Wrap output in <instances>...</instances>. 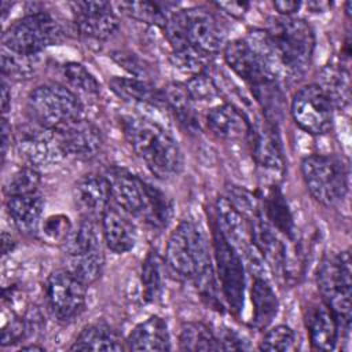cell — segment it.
I'll list each match as a JSON object with an SVG mask.
<instances>
[{
	"instance_id": "1",
	"label": "cell",
	"mask_w": 352,
	"mask_h": 352,
	"mask_svg": "<svg viewBox=\"0 0 352 352\" xmlns=\"http://www.w3.org/2000/svg\"><path fill=\"white\" fill-rule=\"evenodd\" d=\"M104 176L116 206L129 216L142 219L153 228L168 227L173 216V205L165 192L125 168L110 166Z\"/></svg>"
},
{
	"instance_id": "2",
	"label": "cell",
	"mask_w": 352,
	"mask_h": 352,
	"mask_svg": "<svg viewBox=\"0 0 352 352\" xmlns=\"http://www.w3.org/2000/svg\"><path fill=\"white\" fill-rule=\"evenodd\" d=\"M120 125L129 146L151 175L168 180L182 172V150L175 138L161 125L138 116H122Z\"/></svg>"
},
{
	"instance_id": "3",
	"label": "cell",
	"mask_w": 352,
	"mask_h": 352,
	"mask_svg": "<svg viewBox=\"0 0 352 352\" xmlns=\"http://www.w3.org/2000/svg\"><path fill=\"white\" fill-rule=\"evenodd\" d=\"M162 29L172 51L192 47L216 55L226 45L223 23L204 7L175 11Z\"/></svg>"
},
{
	"instance_id": "4",
	"label": "cell",
	"mask_w": 352,
	"mask_h": 352,
	"mask_svg": "<svg viewBox=\"0 0 352 352\" xmlns=\"http://www.w3.org/2000/svg\"><path fill=\"white\" fill-rule=\"evenodd\" d=\"M165 263L179 278L192 282L213 270L208 239L194 221H180L170 232Z\"/></svg>"
},
{
	"instance_id": "5",
	"label": "cell",
	"mask_w": 352,
	"mask_h": 352,
	"mask_svg": "<svg viewBox=\"0 0 352 352\" xmlns=\"http://www.w3.org/2000/svg\"><path fill=\"white\" fill-rule=\"evenodd\" d=\"M267 33L282 69L292 74H302L309 67L315 34L308 22L294 16H279L271 21Z\"/></svg>"
},
{
	"instance_id": "6",
	"label": "cell",
	"mask_w": 352,
	"mask_h": 352,
	"mask_svg": "<svg viewBox=\"0 0 352 352\" xmlns=\"http://www.w3.org/2000/svg\"><path fill=\"white\" fill-rule=\"evenodd\" d=\"M26 109L32 122L52 131L84 117V107L77 94L56 82L36 87L28 95Z\"/></svg>"
},
{
	"instance_id": "7",
	"label": "cell",
	"mask_w": 352,
	"mask_h": 352,
	"mask_svg": "<svg viewBox=\"0 0 352 352\" xmlns=\"http://www.w3.org/2000/svg\"><path fill=\"white\" fill-rule=\"evenodd\" d=\"M322 301L331 309L341 330L348 331L352 315V279L349 250L323 257L316 272Z\"/></svg>"
},
{
	"instance_id": "8",
	"label": "cell",
	"mask_w": 352,
	"mask_h": 352,
	"mask_svg": "<svg viewBox=\"0 0 352 352\" xmlns=\"http://www.w3.org/2000/svg\"><path fill=\"white\" fill-rule=\"evenodd\" d=\"M301 175L311 197L323 206L338 205L348 192V168L331 154H312L302 160Z\"/></svg>"
},
{
	"instance_id": "9",
	"label": "cell",
	"mask_w": 352,
	"mask_h": 352,
	"mask_svg": "<svg viewBox=\"0 0 352 352\" xmlns=\"http://www.w3.org/2000/svg\"><path fill=\"white\" fill-rule=\"evenodd\" d=\"M62 26L48 12L36 11L12 22L3 33V48L29 56L40 55L62 40Z\"/></svg>"
},
{
	"instance_id": "10",
	"label": "cell",
	"mask_w": 352,
	"mask_h": 352,
	"mask_svg": "<svg viewBox=\"0 0 352 352\" xmlns=\"http://www.w3.org/2000/svg\"><path fill=\"white\" fill-rule=\"evenodd\" d=\"M213 256L223 298L230 311L238 316L245 302V267L239 252L226 241L216 226L213 227Z\"/></svg>"
},
{
	"instance_id": "11",
	"label": "cell",
	"mask_w": 352,
	"mask_h": 352,
	"mask_svg": "<svg viewBox=\"0 0 352 352\" xmlns=\"http://www.w3.org/2000/svg\"><path fill=\"white\" fill-rule=\"evenodd\" d=\"M333 111L331 102L316 84L300 88L290 103V113L296 125L315 136L324 135L331 129Z\"/></svg>"
},
{
	"instance_id": "12",
	"label": "cell",
	"mask_w": 352,
	"mask_h": 352,
	"mask_svg": "<svg viewBox=\"0 0 352 352\" xmlns=\"http://www.w3.org/2000/svg\"><path fill=\"white\" fill-rule=\"evenodd\" d=\"M45 300L54 318L70 322L85 308L87 285L67 270H56L45 280Z\"/></svg>"
},
{
	"instance_id": "13",
	"label": "cell",
	"mask_w": 352,
	"mask_h": 352,
	"mask_svg": "<svg viewBox=\"0 0 352 352\" xmlns=\"http://www.w3.org/2000/svg\"><path fill=\"white\" fill-rule=\"evenodd\" d=\"M14 143L18 154L36 169L55 165L65 157L55 131L36 122L18 126Z\"/></svg>"
},
{
	"instance_id": "14",
	"label": "cell",
	"mask_w": 352,
	"mask_h": 352,
	"mask_svg": "<svg viewBox=\"0 0 352 352\" xmlns=\"http://www.w3.org/2000/svg\"><path fill=\"white\" fill-rule=\"evenodd\" d=\"M70 8L78 32L88 38L107 40L120 26L118 16L109 1H73Z\"/></svg>"
},
{
	"instance_id": "15",
	"label": "cell",
	"mask_w": 352,
	"mask_h": 352,
	"mask_svg": "<svg viewBox=\"0 0 352 352\" xmlns=\"http://www.w3.org/2000/svg\"><path fill=\"white\" fill-rule=\"evenodd\" d=\"M65 157L88 161L95 158L103 147L100 129L84 117L55 131Z\"/></svg>"
},
{
	"instance_id": "16",
	"label": "cell",
	"mask_w": 352,
	"mask_h": 352,
	"mask_svg": "<svg viewBox=\"0 0 352 352\" xmlns=\"http://www.w3.org/2000/svg\"><path fill=\"white\" fill-rule=\"evenodd\" d=\"M111 191L104 175L87 173L73 187V202L82 219L99 220L111 205Z\"/></svg>"
},
{
	"instance_id": "17",
	"label": "cell",
	"mask_w": 352,
	"mask_h": 352,
	"mask_svg": "<svg viewBox=\"0 0 352 352\" xmlns=\"http://www.w3.org/2000/svg\"><path fill=\"white\" fill-rule=\"evenodd\" d=\"M216 228L234 246L239 254H250L254 246L250 239L249 224L246 217L231 204L227 197H220L216 201Z\"/></svg>"
},
{
	"instance_id": "18",
	"label": "cell",
	"mask_w": 352,
	"mask_h": 352,
	"mask_svg": "<svg viewBox=\"0 0 352 352\" xmlns=\"http://www.w3.org/2000/svg\"><path fill=\"white\" fill-rule=\"evenodd\" d=\"M305 326L314 349L333 351L338 341L340 324L323 301L311 302L305 311Z\"/></svg>"
},
{
	"instance_id": "19",
	"label": "cell",
	"mask_w": 352,
	"mask_h": 352,
	"mask_svg": "<svg viewBox=\"0 0 352 352\" xmlns=\"http://www.w3.org/2000/svg\"><path fill=\"white\" fill-rule=\"evenodd\" d=\"M100 226L103 242L111 252L124 254L133 249L136 243V228L129 214L122 209L110 205L100 219Z\"/></svg>"
},
{
	"instance_id": "20",
	"label": "cell",
	"mask_w": 352,
	"mask_h": 352,
	"mask_svg": "<svg viewBox=\"0 0 352 352\" xmlns=\"http://www.w3.org/2000/svg\"><path fill=\"white\" fill-rule=\"evenodd\" d=\"M208 129L219 139L235 142L248 139L250 122L235 106L223 103L210 109L206 114Z\"/></svg>"
},
{
	"instance_id": "21",
	"label": "cell",
	"mask_w": 352,
	"mask_h": 352,
	"mask_svg": "<svg viewBox=\"0 0 352 352\" xmlns=\"http://www.w3.org/2000/svg\"><path fill=\"white\" fill-rule=\"evenodd\" d=\"M6 209L8 217L18 231L25 235H34L41 226L44 201L40 194H26L7 198Z\"/></svg>"
},
{
	"instance_id": "22",
	"label": "cell",
	"mask_w": 352,
	"mask_h": 352,
	"mask_svg": "<svg viewBox=\"0 0 352 352\" xmlns=\"http://www.w3.org/2000/svg\"><path fill=\"white\" fill-rule=\"evenodd\" d=\"M125 348L129 351H169L170 336L166 322L157 315L143 320L126 337Z\"/></svg>"
},
{
	"instance_id": "23",
	"label": "cell",
	"mask_w": 352,
	"mask_h": 352,
	"mask_svg": "<svg viewBox=\"0 0 352 352\" xmlns=\"http://www.w3.org/2000/svg\"><path fill=\"white\" fill-rule=\"evenodd\" d=\"M252 154L258 165L274 172L283 170V157L279 142L274 135V129L267 124H250L248 139Z\"/></svg>"
},
{
	"instance_id": "24",
	"label": "cell",
	"mask_w": 352,
	"mask_h": 352,
	"mask_svg": "<svg viewBox=\"0 0 352 352\" xmlns=\"http://www.w3.org/2000/svg\"><path fill=\"white\" fill-rule=\"evenodd\" d=\"M260 209L264 219L285 238L296 239V226L286 197L278 186H271L260 199Z\"/></svg>"
},
{
	"instance_id": "25",
	"label": "cell",
	"mask_w": 352,
	"mask_h": 352,
	"mask_svg": "<svg viewBox=\"0 0 352 352\" xmlns=\"http://www.w3.org/2000/svg\"><path fill=\"white\" fill-rule=\"evenodd\" d=\"M125 341L107 323L95 322L87 324L74 340L70 351H122Z\"/></svg>"
},
{
	"instance_id": "26",
	"label": "cell",
	"mask_w": 352,
	"mask_h": 352,
	"mask_svg": "<svg viewBox=\"0 0 352 352\" xmlns=\"http://www.w3.org/2000/svg\"><path fill=\"white\" fill-rule=\"evenodd\" d=\"M250 300L253 305V326L258 330L265 329L275 319L279 309L278 297L265 276L253 275Z\"/></svg>"
},
{
	"instance_id": "27",
	"label": "cell",
	"mask_w": 352,
	"mask_h": 352,
	"mask_svg": "<svg viewBox=\"0 0 352 352\" xmlns=\"http://www.w3.org/2000/svg\"><path fill=\"white\" fill-rule=\"evenodd\" d=\"M316 85L326 94L334 109H345L351 100L349 70L342 65H327L318 76Z\"/></svg>"
},
{
	"instance_id": "28",
	"label": "cell",
	"mask_w": 352,
	"mask_h": 352,
	"mask_svg": "<svg viewBox=\"0 0 352 352\" xmlns=\"http://www.w3.org/2000/svg\"><path fill=\"white\" fill-rule=\"evenodd\" d=\"M109 85L117 96L126 102L144 103L151 106L165 104L162 91L136 77H114L109 81Z\"/></svg>"
},
{
	"instance_id": "29",
	"label": "cell",
	"mask_w": 352,
	"mask_h": 352,
	"mask_svg": "<svg viewBox=\"0 0 352 352\" xmlns=\"http://www.w3.org/2000/svg\"><path fill=\"white\" fill-rule=\"evenodd\" d=\"M116 6L132 19L160 28L165 26L176 7L169 1H120Z\"/></svg>"
},
{
	"instance_id": "30",
	"label": "cell",
	"mask_w": 352,
	"mask_h": 352,
	"mask_svg": "<svg viewBox=\"0 0 352 352\" xmlns=\"http://www.w3.org/2000/svg\"><path fill=\"white\" fill-rule=\"evenodd\" d=\"M165 104L175 113V117L179 122L192 132L199 126L198 116L195 111V103L190 98L184 84H170L164 91Z\"/></svg>"
},
{
	"instance_id": "31",
	"label": "cell",
	"mask_w": 352,
	"mask_h": 352,
	"mask_svg": "<svg viewBox=\"0 0 352 352\" xmlns=\"http://www.w3.org/2000/svg\"><path fill=\"white\" fill-rule=\"evenodd\" d=\"M104 267V253L103 249H95L78 254L66 256V267L72 275H74L84 285L89 286L96 282Z\"/></svg>"
},
{
	"instance_id": "32",
	"label": "cell",
	"mask_w": 352,
	"mask_h": 352,
	"mask_svg": "<svg viewBox=\"0 0 352 352\" xmlns=\"http://www.w3.org/2000/svg\"><path fill=\"white\" fill-rule=\"evenodd\" d=\"M140 282L143 296L148 302L161 298L165 287V264L155 250H150L142 263Z\"/></svg>"
},
{
	"instance_id": "33",
	"label": "cell",
	"mask_w": 352,
	"mask_h": 352,
	"mask_svg": "<svg viewBox=\"0 0 352 352\" xmlns=\"http://www.w3.org/2000/svg\"><path fill=\"white\" fill-rule=\"evenodd\" d=\"M179 348L182 351H221L217 336L201 322L184 323L179 333Z\"/></svg>"
},
{
	"instance_id": "34",
	"label": "cell",
	"mask_w": 352,
	"mask_h": 352,
	"mask_svg": "<svg viewBox=\"0 0 352 352\" xmlns=\"http://www.w3.org/2000/svg\"><path fill=\"white\" fill-rule=\"evenodd\" d=\"M62 74L66 80V84L74 91L89 96L99 95L100 84L84 65L77 62L65 63L62 66Z\"/></svg>"
},
{
	"instance_id": "35",
	"label": "cell",
	"mask_w": 352,
	"mask_h": 352,
	"mask_svg": "<svg viewBox=\"0 0 352 352\" xmlns=\"http://www.w3.org/2000/svg\"><path fill=\"white\" fill-rule=\"evenodd\" d=\"M40 186V173L38 169L25 165L18 168L12 175L7 179L4 184V194L7 198L16 195H26L37 192Z\"/></svg>"
},
{
	"instance_id": "36",
	"label": "cell",
	"mask_w": 352,
	"mask_h": 352,
	"mask_svg": "<svg viewBox=\"0 0 352 352\" xmlns=\"http://www.w3.org/2000/svg\"><path fill=\"white\" fill-rule=\"evenodd\" d=\"M38 55L29 56L16 54L3 48L1 52V72L10 78H28L38 67Z\"/></svg>"
},
{
	"instance_id": "37",
	"label": "cell",
	"mask_w": 352,
	"mask_h": 352,
	"mask_svg": "<svg viewBox=\"0 0 352 352\" xmlns=\"http://www.w3.org/2000/svg\"><path fill=\"white\" fill-rule=\"evenodd\" d=\"M214 55H210L205 51L187 47L179 51H172V62L173 65L184 72L190 73L191 76L205 73V69L210 65Z\"/></svg>"
},
{
	"instance_id": "38",
	"label": "cell",
	"mask_w": 352,
	"mask_h": 352,
	"mask_svg": "<svg viewBox=\"0 0 352 352\" xmlns=\"http://www.w3.org/2000/svg\"><path fill=\"white\" fill-rule=\"evenodd\" d=\"M296 346V334L286 324H278L268 330L263 340L260 341V351H274V352H287L293 351Z\"/></svg>"
},
{
	"instance_id": "39",
	"label": "cell",
	"mask_w": 352,
	"mask_h": 352,
	"mask_svg": "<svg viewBox=\"0 0 352 352\" xmlns=\"http://www.w3.org/2000/svg\"><path fill=\"white\" fill-rule=\"evenodd\" d=\"M184 87L190 95V98L194 100V103L199 102H212L217 98L219 89L214 81L210 78V76L205 73H199L195 76H191L186 82Z\"/></svg>"
},
{
	"instance_id": "40",
	"label": "cell",
	"mask_w": 352,
	"mask_h": 352,
	"mask_svg": "<svg viewBox=\"0 0 352 352\" xmlns=\"http://www.w3.org/2000/svg\"><path fill=\"white\" fill-rule=\"evenodd\" d=\"M73 226L67 216L65 214H52L41 221L40 231L43 236L54 243H63L69 234L72 232Z\"/></svg>"
},
{
	"instance_id": "41",
	"label": "cell",
	"mask_w": 352,
	"mask_h": 352,
	"mask_svg": "<svg viewBox=\"0 0 352 352\" xmlns=\"http://www.w3.org/2000/svg\"><path fill=\"white\" fill-rule=\"evenodd\" d=\"M217 340L220 342L221 351H243L249 348L248 342L231 329L221 330L217 336Z\"/></svg>"
},
{
	"instance_id": "42",
	"label": "cell",
	"mask_w": 352,
	"mask_h": 352,
	"mask_svg": "<svg viewBox=\"0 0 352 352\" xmlns=\"http://www.w3.org/2000/svg\"><path fill=\"white\" fill-rule=\"evenodd\" d=\"M214 4L217 8L226 11L232 16H242L249 8V4L246 1H219Z\"/></svg>"
},
{
	"instance_id": "43",
	"label": "cell",
	"mask_w": 352,
	"mask_h": 352,
	"mask_svg": "<svg viewBox=\"0 0 352 352\" xmlns=\"http://www.w3.org/2000/svg\"><path fill=\"white\" fill-rule=\"evenodd\" d=\"M300 7V1H274V8L280 14V16H293Z\"/></svg>"
},
{
	"instance_id": "44",
	"label": "cell",
	"mask_w": 352,
	"mask_h": 352,
	"mask_svg": "<svg viewBox=\"0 0 352 352\" xmlns=\"http://www.w3.org/2000/svg\"><path fill=\"white\" fill-rule=\"evenodd\" d=\"M11 104V89L8 88V84L6 81V78H3L1 82V109H3V114L6 116L8 109Z\"/></svg>"
},
{
	"instance_id": "45",
	"label": "cell",
	"mask_w": 352,
	"mask_h": 352,
	"mask_svg": "<svg viewBox=\"0 0 352 352\" xmlns=\"http://www.w3.org/2000/svg\"><path fill=\"white\" fill-rule=\"evenodd\" d=\"M15 248V241L14 238L7 234L6 231H3L1 234V253L3 256H7L8 253H11V250Z\"/></svg>"
},
{
	"instance_id": "46",
	"label": "cell",
	"mask_w": 352,
	"mask_h": 352,
	"mask_svg": "<svg viewBox=\"0 0 352 352\" xmlns=\"http://www.w3.org/2000/svg\"><path fill=\"white\" fill-rule=\"evenodd\" d=\"M331 4L327 1H308L307 8L311 10L312 12H323L326 11Z\"/></svg>"
},
{
	"instance_id": "47",
	"label": "cell",
	"mask_w": 352,
	"mask_h": 352,
	"mask_svg": "<svg viewBox=\"0 0 352 352\" xmlns=\"http://www.w3.org/2000/svg\"><path fill=\"white\" fill-rule=\"evenodd\" d=\"M19 349L21 351H44L43 346L36 345V344H33V345H22Z\"/></svg>"
},
{
	"instance_id": "48",
	"label": "cell",
	"mask_w": 352,
	"mask_h": 352,
	"mask_svg": "<svg viewBox=\"0 0 352 352\" xmlns=\"http://www.w3.org/2000/svg\"><path fill=\"white\" fill-rule=\"evenodd\" d=\"M11 7H12V4L11 3H6V1H3L1 3V11H3V19H6V16H7V12H8V8L11 10Z\"/></svg>"
}]
</instances>
